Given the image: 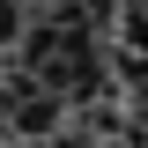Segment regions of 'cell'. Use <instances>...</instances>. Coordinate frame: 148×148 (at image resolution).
Returning <instances> with one entry per match:
<instances>
[{
  "instance_id": "obj_2",
  "label": "cell",
  "mask_w": 148,
  "mask_h": 148,
  "mask_svg": "<svg viewBox=\"0 0 148 148\" xmlns=\"http://www.w3.org/2000/svg\"><path fill=\"white\" fill-rule=\"evenodd\" d=\"M45 148H96V133H67V126H59V133H52Z\"/></svg>"
},
{
  "instance_id": "obj_1",
  "label": "cell",
  "mask_w": 148,
  "mask_h": 148,
  "mask_svg": "<svg viewBox=\"0 0 148 148\" xmlns=\"http://www.w3.org/2000/svg\"><path fill=\"white\" fill-rule=\"evenodd\" d=\"M15 30H22V0H0V45H8Z\"/></svg>"
}]
</instances>
